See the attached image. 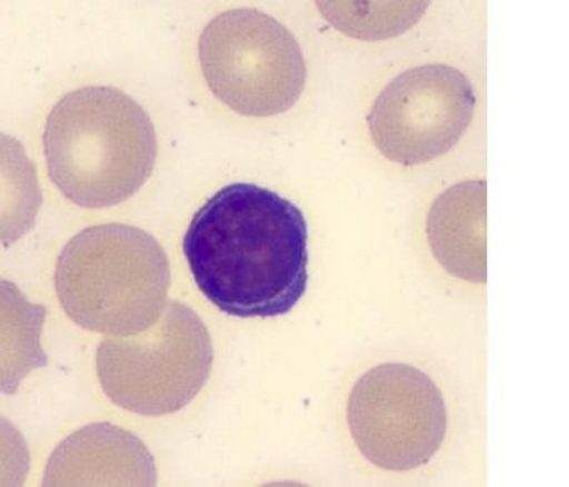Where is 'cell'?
I'll list each match as a JSON object with an SVG mask.
<instances>
[{
  "mask_svg": "<svg viewBox=\"0 0 569 487\" xmlns=\"http://www.w3.org/2000/svg\"><path fill=\"white\" fill-rule=\"evenodd\" d=\"M183 254L198 290L231 317L287 315L309 285L302 210L258 185L217 191L191 218Z\"/></svg>",
  "mask_w": 569,
  "mask_h": 487,
  "instance_id": "obj_1",
  "label": "cell"
},
{
  "mask_svg": "<svg viewBox=\"0 0 569 487\" xmlns=\"http://www.w3.org/2000/svg\"><path fill=\"white\" fill-rule=\"evenodd\" d=\"M42 141L49 178L81 208H111L129 200L157 165L150 115L112 86L66 95L49 112Z\"/></svg>",
  "mask_w": 569,
  "mask_h": 487,
  "instance_id": "obj_2",
  "label": "cell"
},
{
  "mask_svg": "<svg viewBox=\"0 0 569 487\" xmlns=\"http://www.w3.org/2000/svg\"><path fill=\"white\" fill-rule=\"evenodd\" d=\"M54 284L61 307L81 329L131 337L160 320L171 271L153 235L108 223L86 228L64 245Z\"/></svg>",
  "mask_w": 569,
  "mask_h": 487,
  "instance_id": "obj_3",
  "label": "cell"
},
{
  "mask_svg": "<svg viewBox=\"0 0 569 487\" xmlns=\"http://www.w3.org/2000/svg\"><path fill=\"white\" fill-rule=\"evenodd\" d=\"M213 366L207 325L180 301H171L150 329L109 337L96 354L99 384L112 404L139 416L184 409L203 389Z\"/></svg>",
  "mask_w": 569,
  "mask_h": 487,
  "instance_id": "obj_4",
  "label": "cell"
},
{
  "mask_svg": "<svg viewBox=\"0 0 569 487\" xmlns=\"http://www.w3.org/2000/svg\"><path fill=\"white\" fill-rule=\"evenodd\" d=\"M198 54L210 91L241 116L283 115L306 89V58L296 36L257 9L211 19Z\"/></svg>",
  "mask_w": 569,
  "mask_h": 487,
  "instance_id": "obj_5",
  "label": "cell"
},
{
  "mask_svg": "<svg viewBox=\"0 0 569 487\" xmlns=\"http://www.w3.org/2000/svg\"><path fill=\"white\" fill-rule=\"evenodd\" d=\"M347 419L363 457L399 473L429 463L448 433L441 390L406 364H383L363 374L350 392Z\"/></svg>",
  "mask_w": 569,
  "mask_h": 487,
  "instance_id": "obj_6",
  "label": "cell"
},
{
  "mask_svg": "<svg viewBox=\"0 0 569 487\" xmlns=\"http://www.w3.org/2000/svg\"><path fill=\"white\" fill-rule=\"evenodd\" d=\"M475 108V88L459 69L427 64L392 79L373 102L367 125L387 159L417 167L461 141Z\"/></svg>",
  "mask_w": 569,
  "mask_h": 487,
  "instance_id": "obj_7",
  "label": "cell"
},
{
  "mask_svg": "<svg viewBox=\"0 0 569 487\" xmlns=\"http://www.w3.org/2000/svg\"><path fill=\"white\" fill-rule=\"evenodd\" d=\"M157 466L141 439L112 424H91L49 457L44 486H154Z\"/></svg>",
  "mask_w": 569,
  "mask_h": 487,
  "instance_id": "obj_8",
  "label": "cell"
},
{
  "mask_svg": "<svg viewBox=\"0 0 569 487\" xmlns=\"http://www.w3.org/2000/svg\"><path fill=\"white\" fill-rule=\"evenodd\" d=\"M488 185L468 180L446 190L427 217L432 254L452 277L472 284L488 281Z\"/></svg>",
  "mask_w": 569,
  "mask_h": 487,
  "instance_id": "obj_9",
  "label": "cell"
},
{
  "mask_svg": "<svg viewBox=\"0 0 569 487\" xmlns=\"http://www.w3.org/2000/svg\"><path fill=\"white\" fill-rule=\"evenodd\" d=\"M427 2H320L330 22L353 38H396L422 19Z\"/></svg>",
  "mask_w": 569,
  "mask_h": 487,
  "instance_id": "obj_10",
  "label": "cell"
}]
</instances>
